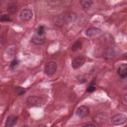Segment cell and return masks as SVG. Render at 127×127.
Instances as JSON below:
<instances>
[{
  "label": "cell",
  "instance_id": "cell-1",
  "mask_svg": "<svg viewBox=\"0 0 127 127\" xmlns=\"http://www.w3.org/2000/svg\"><path fill=\"white\" fill-rule=\"evenodd\" d=\"M127 118L126 115L123 114H117L114 115L111 120L112 124L114 126H120L125 124Z\"/></svg>",
  "mask_w": 127,
  "mask_h": 127
},
{
  "label": "cell",
  "instance_id": "cell-2",
  "mask_svg": "<svg viewBox=\"0 0 127 127\" xmlns=\"http://www.w3.org/2000/svg\"><path fill=\"white\" fill-rule=\"evenodd\" d=\"M57 63L54 61H49L48 62L45 67V73L48 76H51L53 75L56 72L57 70Z\"/></svg>",
  "mask_w": 127,
  "mask_h": 127
},
{
  "label": "cell",
  "instance_id": "cell-3",
  "mask_svg": "<svg viewBox=\"0 0 127 127\" xmlns=\"http://www.w3.org/2000/svg\"><path fill=\"white\" fill-rule=\"evenodd\" d=\"M86 61L85 58L83 56H78L74 58L71 61V66L74 69H78L82 66Z\"/></svg>",
  "mask_w": 127,
  "mask_h": 127
},
{
  "label": "cell",
  "instance_id": "cell-4",
  "mask_svg": "<svg viewBox=\"0 0 127 127\" xmlns=\"http://www.w3.org/2000/svg\"><path fill=\"white\" fill-rule=\"evenodd\" d=\"M27 103L31 106H40L43 103V98L35 96H30L27 99Z\"/></svg>",
  "mask_w": 127,
  "mask_h": 127
},
{
  "label": "cell",
  "instance_id": "cell-5",
  "mask_svg": "<svg viewBox=\"0 0 127 127\" xmlns=\"http://www.w3.org/2000/svg\"><path fill=\"white\" fill-rule=\"evenodd\" d=\"M52 21L55 26L60 27L63 26L67 22V18L63 15H57L53 18Z\"/></svg>",
  "mask_w": 127,
  "mask_h": 127
},
{
  "label": "cell",
  "instance_id": "cell-6",
  "mask_svg": "<svg viewBox=\"0 0 127 127\" xmlns=\"http://www.w3.org/2000/svg\"><path fill=\"white\" fill-rule=\"evenodd\" d=\"M33 16L32 10L29 8H24L19 14V18L22 21H28Z\"/></svg>",
  "mask_w": 127,
  "mask_h": 127
},
{
  "label": "cell",
  "instance_id": "cell-7",
  "mask_svg": "<svg viewBox=\"0 0 127 127\" xmlns=\"http://www.w3.org/2000/svg\"><path fill=\"white\" fill-rule=\"evenodd\" d=\"M89 110L88 108L85 105H81L77 108L75 111L76 115L81 118H84L88 115Z\"/></svg>",
  "mask_w": 127,
  "mask_h": 127
},
{
  "label": "cell",
  "instance_id": "cell-8",
  "mask_svg": "<svg viewBox=\"0 0 127 127\" xmlns=\"http://www.w3.org/2000/svg\"><path fill=\"white\" fill-rule=\"evenodd\" d=\"M46 38L44 35H40L35 33L31 39V42L36 45H42L46 41Z\"/></svg>",
  "mask_w": 127,
  "mask_h": 127
},
{
  "label": "cell",
  "instance_id": "cell-9",
  "mask_svg": "<svg viewBox=\"0 0 127 127\" xmlns=\"http://www.w3.org/2000/svg\"><path fill=\"white\" fill-rule=\"evenodd\" d=\"M101 33V30L97 27H92L89 28L86 30L85 34L87 37H93L98 36Z\"/></svg>",
  "mask_w": 127,
  "mask_h": 127
},
{
  "label": "cell",
  "instance_id": "cell-10",
  "mask_svg": "<svg viewBox=\"0 0 127 127\" xmlns=\"http://www.w3.org/2000/svg\"><path fill=\"white\" fill-rule=\"evenodd\" d=\"M117 73L121 78H126L127 75V64L126 63L122 64L120 65L117 70Z\"/></svg>",
  "mask_w": 127,
  "mask_h": 127
},
{
  "label": "cell",
  "instance_id": "cell-11",
  "mask_svg": "<svg viewBox=\"0 0 127 127\" xmlns=\"http://www.w3.org/2000/svg\"><path fill=\"white\" fill-rule=\"evenodd\" d=\"M18 117L15 116H8L5 122V125L6 127H12L14 126L17 122Z\"/></svg>",
  "mask_w": 127,
  "mask_h": 127
},
{
  "label": "cell",
  "instance_id": "cell-12",
  "mask_svg": "<svg viewBox=\"0 0 127 127\" xmlns=\"http://www.w3.org/2000/svg\"><path fill=\"white\" fill-rule=\"evenodd\" d=\"M82 46V42L81 40H77L75 41L73 44H72L71 49L72 51L76 52L80 50Z\"/></svg>",
  "mask_w": 127,
  "mask_h": 127
},
{
  "label": "cell",
  "instance_id": "cell-13",
  "mask_svg": "<svg viewBox=\"0 0 127 127\" xmlns=\"http://www.w3.org/2000/svg\"><path fill=\"white\" fill-rule=\"evenodd\" d=\"M80 4L81 6L84 8H89L93 3V1L92 0H80L79 1Z\"/></svg>",
  "mask_w": 127,
  "mask_h": 127
},
{
  "label": "cell",
  "instance_id": "cell-14",
  "mask_svg": "<svg viewBox=\"0 0 127 127\" xmlns=\"http://www.w3.org/2000/svg\"><path fill=\"white\" fill-rule=\"evenodd\" d=\"M17 9V6L16 5L13 3L11 2L8 4L7 8V11L8 13L11 14H14Z\"/></svg>",
  "mask_w": 127,
  "mask_h": 127
},
{
  "label": "cell",
  "instance_id": "cell-15",
  "mask_svg": "<svg viewBox=\"0 0 127 127\" xmlns=\"http://www.w3.org/2000/svg\"><path fill=\"white\" fill-rule=\"evenodd\" d=\"M0 20L1 22H10L12 20L10 16L8 14H4L1 15Z\"/></svg>",
  "mask_w": 127,
  "mask_h": 127
},
{
  "label": "cell",
  "instance_id": "cell-16",
  "mask_svg": "<svg viewBox=\"0 0 127 127\" xmlns=\"http://www.w3.org/2000/svg\"><path fill=\"white\" fill-rule=\"evenodd\" d=\"M15 91L18 95H21L25 93V89L22 87H15Z\"/></svg>",
  "mask_w": 127,
  "mask_h": 127
},
{
  "label": "cell",
  "instance_id": "cell-17",
  "mask_svg": "<svg viewBox=\"0 0 127 127\" xmlns=\"http://www.w3.org/2000/svg\"><path fill=\"white\" fill-rule=\"evenodd\" d=\"M44 29H45L44 26L40 25L38 28V29L37 30L36 33L37 34H38V35H44Z\"/></svg>",
  "mask_w": 127,
  "mask_h": 127
},
{
  "label": "cell",
  "instance_id": "cell-18",
  "mask_svg": "<svg viewBox=\"0 0 127 127\" xmlns=\"http://www.w3.org/2000/svg\"><path fill=\"white\" fill-rule=\"evenodd\" d=\"M19 61L17 59H13L10 63V66L11 68H14L15 66L18 65L19 64Z\"/></svg>",
  "mask_w": 127,
  "mask_h": 127
},
{
  "label": "cell",
  "instance_id": "cell-19",
  "mask_svg": "<svg viewBox=\"0 0 127 127\" xmlns=\"http://www.w3.org/2000/svg\"><path fill=\"white\" fill-rule=\"evenodd\" d=\"M96 89V87L93 85H89L87 88H86V92H89V93H91V92H94Z\"/></svg>",
  "mask_w": 127,
  "mask_h": 127
},
{
  "label": "cell",
  "instance_id": "cell-20",
  "mask_svg": "<svg viewBox=\"0 0 127 127\" xmlns=\"http://www.w3.org/2000/svg\"><path fill=\"white\" fill-rule=\"evenodd\" d=\"M77 79L79 81V82L81 83H84L86 81V78H84V77H82V76H79V78H77Z\"/></svg>",
  "mask_w": 127,
  "mask_h": 127
},
{
  "label": "cell",
  "instance_id": "cell-21",
  "mask_svg": "<svg viewBox=\"0 0 127 127\" xmlns=\"http://www.w3.org/2000/svg\"><path fill=\"white\" fill-rule=\"evenodd\" d=\"M96 126L93 125V124H86L83 125V127H95Z\"/></svg>",
  "mask_w": 127,
  "mask_h": 127
},
{
  "label": "cell",
  "instance_id": "cell-22",
  "mask_svg": "<svg viewBox=\"0 0 127 127\" xmlns=\"http://www.w3.org/2000/svg\"><path fill=\"white\" fill-rule=\"evenodd\" d=\"M124 98V100L126 102H127V94H125V95Z\"/></svg>",
  "mask_w": 127,
  "mask_h": 127
}]
</instances>
